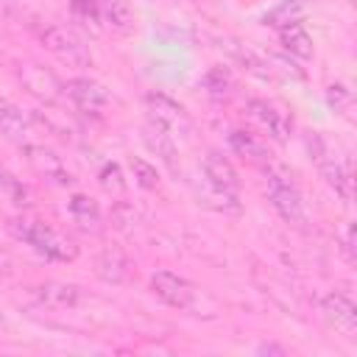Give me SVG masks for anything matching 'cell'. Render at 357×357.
Instances as JSON below:
<instances>
[{"label":"cell","mask_w":357,"mask_h":357,"mask_svg":"<svg viewBox=\"0 0 357 357\" xmlns=\"http://www.w3.org/2000/svg\"><path fill=\"white\" fill-rule=\"evenodd\" d=\"M6 231H8L14 240L31 245L39 257H45V259H50V262H73V259L78 257V245H75L70 237L59 234V231L50 229L47 223L33 220V218H28V215H14V218H8Z\"/></svg>","instance_id":"1"},{"label":"cell","mask_w":357,"mask_h":357,"mask_svg":"<svg viewBox=\"0 0 357 357\" xmlns=\"http://www.w3.org/2000/svg\"><path fill=\"white\" fill-rule=\"evenodd\" d=\"M265 187H268V198L273 204V209L279 212V218L290 226H304L307 223V212H304V201L301 192L290 176L287 167L268 162L265 165Z\"/></svg>","instance_id":"2"},{"label":"cell","mask_w":357,"mask_h":357,"mask_svg":"<svg viewBox=\"0 0 357 357\" xmlns=\"http://www.w3.org/2000/svg\"><path fill=\"white\" fill-rule=\"evenodd\" d=\"M307 151H310V159L318 165L321 176L326 178V184L349 204L351 201V170H349V165L332 151V145L318 131L307 134Z\"/></svg>","instance_id":"3"},{"label":"cell","mask_w":357,"mask_h":357,"mask_svg":"<svg viewBox=\"0 0 357 357\" xmlns=\"http://www.w3.org/2000/svg\"><path fill=\"white\" fill-rule=\"evenodd\" d=\"M145 109H148L151 123L159 126L162 131H167L173 139L192 134V117H190V112H187L178 100H173L170 95L148 92V95H145Z\"/></svg>","instance_id":"4"},{"label":"cell","mask_w":357,"mask_h":357,"mask_svg":"<svg viewBox=\"0 0 357 357\" xmlns=\"http://www.w3.org/2000/svg\"><path fill=\"white\" fill-rule=\"evenodd\" d=\"M42 45L45 50H50L59 61L70 64V67H86L92 64V53L86 47V42L67 25H50L42 31Z\"/></svg>","instance_id":"5"},{"label":"cell","mask_w":357,"mask_h":357,"mask_svg":"<svg viewBox=\"0 0 357 357\" xmlns=\"http://www.w3.org/2000/svg\"><path fill=\"white\" fill-rule=\"evenodd\" d=\"M64 95L75 103L78 112H84V114H95V117L103 114V112L109 109V103H112L106 86L98 84L95 78H86V75H75V78H70V81L64 84Z\"/></svg>","instance_id":"6"},{"label":"cell","mask_w":357,"mask_h":357,"mask_svg":"<svg viewBox=\"0 0 357 357\" xmlns=\"http://www.w3.org/2000/svg\"><path fill=\"white\" fill-rule=\"evenodd\" d=\"M151 293L159 301H165L167 307H176V310H190L192 298H195L192 284L184 276H178L167 268H159V271L151 273Z\"/></svg>","instance_id":"7"},{"label":"cell","mask_w":357,"mask_h":357,"mask_svg":"<svg viewBox=\"0 0 357 357\" xmlns=\"http://www.w3.org/2000/svg\"><path fill=\"white\" fill-rule=\"evenodd\" d=\"M204 176L212 184V190L223 198V201H237L240 192V176L234 170V165L220 153V151H209L204 156Z\"/></svg>","instance_id":"8"},{"label":"cell","mask_w":357,"mask_h":357,"mask_svg":"<svg viewBox=\"0 0 357 357\" xmlns=\"http://www.w3.org/2000/svg\"><path fill=\"white\" fill-rule=\"evenodd\" d=\"M248 114L259 123V128L273 137L276 142H287L290 134H293V120L284 109H279L276 103L271 100H262V98H251L248 100Z\"/></svg>","instance_id":"9"},{"label":"cell","mask_w":357,"mask_h":357,"mask_svg":"<svg viewBox=\"0 0 357 357\" xmlns=\"http://www.w3.org/2000/svg\"><path fill=\"white\" fill-rule=\"evenodd\" d=\"M22 151H25L28 165H31L42 178H47V181H53V184H61V187H67V184L75 181L73 173L67 170L64 159H61L56 151H50V148H45V145H33V142L22 145Z\"/></svg>","instance_id":"10"},{"label":"cell","mask_w":357,"mask_h":357,"mask_svg":"<svg viewBox=\"0 0 357 357\" xmlns=\"http://www.w3.org/2000/svg\"><path fill=\"white\" fill-rule=\"evenodd\" d=\"M321 312L324 318L346 337H357V307L354 301L340 293V290H329L324 298H321Z\"/></svg>","instance_id":"11"},{"label":"cell","mask_w":357,"mask_h":357,"mask_svg":"<svg viewBox=\"0 0 357 357\" xmlns=\"http://www.w3.org/2000/svg\"><path fill=\"white\" fill-rule=\"evenodd\" d=\"M33 298L45 307H53V310H73V307L81 304L84 293H81L78 284L50 279V282H42V284L33 287Z\"/></svg>","instance_id":"12"},{"label":"cell","mask_w":357,"mask_h":357,"mask_svg":"<svg viewBox=\"0 0 357 357\" xmlns=\"http://www.w3.org/2000/svg\"><path fill=\"white\" fill-rule=\"evenodd\" d=\"M128 271H131V262H128L126 251L117 245H106L95 257V276L106 284H123L128 279Z\"/></svg>","instance_id":"13"},{"label":"cell","mask_w":357,"mask_h":357,"mask_svg":"<svg viewBox=\"0 0 357 357\" xmlns=\"http://www.w3.org/2000/svg\"><path fill=\"white\" fill-rule=\"evenodd\" d=\"M67 209H70V218H73V223L81 229V231H86V234H98L100 229H103V218H100V206L89 198V195H84V192H75V195H70V201H67Z\"/></svg>","instance_id":"14"},{"label":"cell","mask_w":357,"mask_h":357,"mask_svg":"<svg viewBox=\"0 0 357 357\" xmlns=\"http://www.w3.org/2000/svg\"><path fill=\"white\" fill-rule=\"evenodd\" d=\"M229 148L237 153V156H243L245 162H251V165H268L271 162V153H268V148H265V142L257 137V134H251V131H243V128H231L229 131Z\"/></svg>","instance_id":"15"},{"label":"cell","mask_w":357,"mask_h":357,"mask_svg":"<svg viewBox=\"0 0 357 357\" xmlns=\"http://www.w3.org/2000/svg\"><path fill=\"white\" fill-rule=\"evenodd\" d=\"M0 134L17 145H28V137H31V123L28 117L22 114L20 106L14 103H0Z\"/></svg>","instance_id":"16"},{"label":"cell","mask_w":357,"mask_h":357,"mask_svg":"<svg viewBox=\"0 0 357 357\" xmlns=\"http://www.w3.org/2000/svg\"><path fill=\"white\" fill-rule=\"evenodd\" d=\"M100 22L114 33H128L134 28V11L128 0H100Z\"/></svg>","instance_id":"17"},{"label":"cell","mask_w":357,"mask_h":357,"mask_svg":"<svg viewBox=\"0 0 357 357\" xmlns=\"http://www.w3.org/2000/svg\"><path fill=\"white\" fill-rule=\"evenodd\" d=\"M279 42L282 47L290 53V56H298V59H312V36L307 33V28L301 22H293V25H284L279 28Z\"/></svg>","instance_id":"18"},{"label":"cell","mask_w":357,"mask_h":357,"mask_svg":"<svg viewBox=\"0 0 357 357\" xmlns=\"http://www.w3.org/2000/svg\"><path fill=\"white\" fill-rule=\"evenodd\" d=\"M142 139H145V145H148L170 170H176V139H173L167 131H162L159 126L148 123V126L142 128Z\"/></svg>","instance_id":"19"},{"label":"cell","mask_w":357,"mask_h":357,"mask_svg":"<svg viewBox=\"0 0 357 357\" xmlns=\"http://www.w3.org/2000/svg\"><path fill=\"white\" fill-rule=\"evenodd\" d=\"M304 11H307L304 0H279L273 8H268L262 14V25H268V28H284V25L301 22Z\"/></svg>","instance_id":"20"},{"label":"cell","mask_w":357,"mask_h":357,"mask_svg":"<svg viewBox=\"0 0 357 357\" xmlns=\"http://www.w3.org/2000/svg\"><path fill=\"white\" fill-rule=\"evenodd\" d=\"M204 89H206V95H209L212 100H226V98L231 95V89H234L231 73H229L226 67H220V64L209 67L206 75H204Z\"/></svg>","instance_id":"21"},{"label":"cell","mask_w":357,"mask_h":357,"mask_svg":"<svg viewBox=\"0 0 357 357\" xmlns=\"http://www.w3.org/2000/svg\"><path fill=\"white\" fill-rule=\"evenodd\" d=\"M0 190H3V195H6L14 206H20V209L31 206V192H28V187L22 184V178H17L14 173H8V170H3V167H0Z\"/></svg>","instance_id":"22"},{"label":"cell","mask_w":357,"mask_h":357,"mask_svg":"<svg viewBox=\"0 0 357 357\" xmlns=\"http://www.w3.org/2000/svg\"><path fill=\"white\" fill-rule=\"evenodd\" d=\"M128 170H131L134 181H137L142 190H156V187H159V170H156L148 159L131 156V159H128Z\"/></svg>","instance_id":"23"},{"label":"cell","mask_w":357,"mask_h":357,"mask_svg":"<svg viewBox=\"0 0 357 357\" xmlns=\"http://www.w3.org/2000/svg\"><path fill=\"white\" fill-rule=\"evenodd\" d=\"M98 184L109 192V195H123L126 192V178L117 162H103V167L98 170Z\"/></svg>","instance_id":"24"},{"label":"cell","mask_w":357,"mask_h":357,"mask_svg":"<svg viewBox=\"0 0 357 357\" xmlns=\"http://www.w3.org/2000/svg\"><path fill=\"white\" fill-rule=\"evenodd\" d=\"M112 223H114V229H117V231L131 234V231H134V226L139 223V215H137V209H134L128 201H117V204L112 206Z\"/></svg>","instance_id":"25"},{"label":"cell","mask_w":357,"mask_h":357,"mask_svg":"<svg viewBox=\"0 0 357 357\" xmlns=\"http://www.w3.org/2000/svg\"><path fill=\"white\" fill-rule=\"evenodd\" d=\"M70 11L86 25H100V0H70Z\"/></svg>","instance_id":"26"},{"label":"cell","mask_w":357,"mask_h":357,"mask_svg":"<svg viewBox=\"0 0 357 357\" xmlns=\"http://www.w3.org/2000/svg\"><path fill=\"white\" fill-rule=\"evenodd\" d=\"M234 59H237L248 73H254V75H259V78H268V75H271L268 64H265L254 50H248V47H234Z\"/></svg>","instance_id":"27"},{"label":"cell","mask_w":357,"mask_h":357,"mask_svg":"<svg viewBox=\"0 0 357 357\" xmlns=\"http://www.w3.org/2000/svg\"><path fill=\"white\" fill-rule=\"evenodd\" d=\"M351 100H354V95H351V89L346 84H329L326 86V103H329V109L346 112L351 106Z\"/></svg>","instance_id":"28"},{"label":"cell","mask_w":357,"mask_h":357,"mask_svg":"<svg viewBox=\"0 0 357 357\" xmlns=\"http://www.w3.org/2000/svg\"><path fill=\"white\" fill-rule=\"evenodd\" d=\"M343 251H346L349 262H354V223L346 226V234H343Z\"/></svg>","instance_id":"29"},{"label":"cell","mask_w":357,"mask_h":357,"mask_svg":"<svg viewBox=\"0 0 357 357\" xmlns=\"http://www.w3.org/2000/svg\"><path fill=\"white\" fill-rule=\"evenodd\" d=\"M254 351H257V354H284V346H276V343H259Z\"/></svg>","instance_id":"30"}]
</instances>
